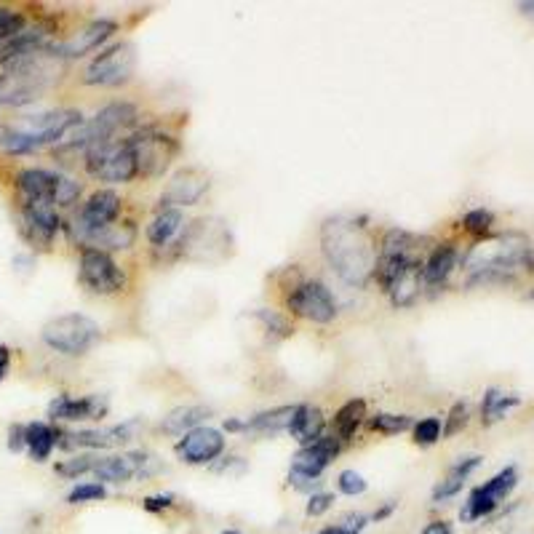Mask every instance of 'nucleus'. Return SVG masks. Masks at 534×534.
<instances>
[{
    "mask_svg": "<svg viewBox=\"0 0 534 534\" xmlns=\"http://www.w3.org/2000/svg\"><path fill=\"white\" fill-rule=\"evenodd\" d=\"M425 281H422V267H409L404 276H398L393 286L388 289L390 300L396 308H412L414 302L420 300Z\"/></svg>",
    "mask_w": 534,
    "mask_h": 534,
    "instance_id": "nucleus-29",
    "label": "nucleus"
},
{
    "mask_svg": "<svg viewBox=\"0 0 534 534\" xmlns=\"http://www.w3.org/2000/svg\"><path fill=\"white\" fill-rule=\"evenodd\" d=\"M516 484H518V470L513 468V465L502 468L497 476H492L486 484L476 486V489L470 492L468 502H465L460 510V521L473 524V521H481V518L492 516L494 510L500 508V502L516 489Z\"/></svg>",
    "mask_w": 534,
    "mask_h": 534,
    "instance_id": "nucleus-11",
    "label": "nucleus"
},
{
    "mask_svg": "<svg viewBox=\"0 0 534 534\" xmlns=\"http://www.w3.org/2000/svg\"><path fill=\"white\" fill-rule=\"evenodd\" d=\"M494 225V214L489 209H470L462 217V230H468L473 235H486Z\"/></svg>",
    "mask_w": 534,
    "mask_h": 534,
    "instance_id": "nucleus-40",
    "label": "nucleus"
},
{
    "mask_svg": "<svg viewBox=\"0 0 534 534\" xmlns=\"http://www.w3.org/2000/svg\"><path fill=\"white\" fill-rule=\"evenodd\" d=\"M364 417H366L364 398H350V401H345V404L337 409V414H334V436L340 438V441H350V438L358 433V428H361Z\"/></svg>",
    "mask_w": 534,
    "mask_h": 534,
    "instance_id": "nucleus-30",
    "label": "nucleus"
},
{
    "mask_svg": "<svg viewBox=\"0 0 534 534\" xmlns=\"http://www.w3.org/2000/svg\"><path fill=\"white\" fill-rule=\"evenodd\" d=\"M185 227V217H182V211L179 209H166L158 211L155 219L147 225V241L153 243L155 249H166L177 233Z\"/></svg>",
    "mask_w": 534,
    "mask_h": 534,
    "instance_id": "nucleus-28",
    "label": "nucleus"
},
{
    "mask_svg": "<svg viewBox=\"0 0 534 534\" xmlns=\"http://www.w3.org/2000/svg\"><path fill=\"white\" fill-rule=\"evenodd\" d=\"M529 251L532 246L521 233L484 235L462 257V267L468 270V286L505 281L516 267H524Z\"/></svg>",
    "mask_w": 534,
    "mask_h": 534,
    "instance_id": "nucleus-2",
    "label": "nucleus"
},
{
    "mask_svg": "<svg viewBox=\"0 0 534 534\" xmlns=\"http://www.w3.org/2000/svg\"><path fill=\"white\" fill-rule=\"evenodd\" d=\"M334 505V494L332 492H316L308 497V505H305V513L308 518H321L326 516Z\"/></svg>",
    "mask_w": 534,
    "mask_h": 534,
    "instance_id": "nucleus-44",
    "label": "nucleus"
},
{
    "mask_svg": "<svg viewBox=\"0 0 534 534\" xmlns=\"http://www.w3.org/2000/svg\"><path fill=\"white\" fill-rule=\"evenodd\" d=\"M107 497L105 484H99V481H83V484L73 486L70 494H67V502L70 505H86V502H99Z\"/></svg>",
    "mask_w": 534,
    "mask_h": 534,
    "instance_id": "nucleus-38",
    "label": "nucleus"
},
{
    "mask_svg": "<svg viewBox=\"0 0 534 534\" xmlns=\"http://www.w3.org/2000/svg\"><path fill=\"white\" fill-rule=\"evenodd\" d=\"M134 70H137V49H134V43H113L105 51H99L94 62L86 67L83 83L86 86H121V83L131 81Z\"/></svg>",
    "mask_w": 534,
    "mask_h": 534,
    "instance_id": "nucleus-7",
    "label": "nucleus"
},
{
    "mask_svg": "<svg viewBox=\"0 0 534 534\" xmlns=\"http://www.w3.org/2000/svg\"><path fill=\"white\" fill-rule=\"evenodd\" d=\"M9 369H11V350L6 348V345H0V382L9 377Z\"/></svg>",
    "mask_w": 534,
    "mask_h": 534,
    "instance_id": "nucleus-50",
    "label": "nucleus"
},
{
    "mask_svg": "<svg viewBox=\"0 0 534 534\" xmlns=\"http://www.w3.org/2000/svg\"><path fill=\"white\" fill-rule=\"evenodd\" d=\"M372 524L366 513H348L345 518H340L337 524H329L324 529H318L316 534H361L366 526Z\"/></svg>",
    "mask_w": 534,
    "mask_h": 534,
    "instance_id": "nucleus-39",
    "label": "nucleus"
},
{
    "mask_svg": "<svg viewBox=\"0 0 534 534\" xmlns=\"http://www.w3.org/2000/svg\"><path fill=\"white\" fill-rule=\"evenodd\" d=\"M321 251L348 286L364 289L374 276L377 249L358 219L332 217L321 225Z\"/></svg>",
    "mask_w": 534,
    "mask_h": 534,
    "instance_id": "nucleus-1",
    "label": "nucleus"
},
{
    "mask_svg": "<svg viewBox=\"0 0 534 534\" xmlns=\"http://www.w3.org/2000/svg\"><path fill=\"white\" fill-rule=\"evenodd\" d=\"M99 462H102V454L89 452V454H78V457H70V460L57 462V476L62 478H81L86 473L94 476V470L99 468Z\"/></svg>",
    "mask_w": 534,
    "mask_h": 534,
    "instance_id": "nucleus-34",
    "label": "nucleus"
},
{
    "mask_svg": "<svg viewBox=\"0 0 534 534\" xmlns=\"http://www.w3.org/2000/svg\"><path fill=\"white\" fill-rule=\"evenodd\" d=\"M524 267H529V270H534V249H532V251H529V257H526Z\"/></svg>",
    "mask_w": 534,
    "mask_h": 534,
    "instance_id": "nucleus-52",
    "label": "nucleus"
},
{
    "mask_svg": "<svg viewBox=\"0 0 534 534\" xmlns=\"http://www.w3.org/2000/svg\"><path fill=\"white\" fill-rule=\"evenodd\" d=\"M342 452V441L334 433H324L321 438H316L313 444L302 446L300 452L294 454L292 470H300L305 476L321 478L329 465L337 460V454Z\"/></svg>",
    "mask_w": 534,
    "mask_h": 534,
    "instance_id": "nucleus-19",
    "label": "nucleus"
},
{
    "mask_svg": "<svg viewBox=\"0 0 534 534\" xmlns=\"http://www.w3.org/2000/svg\"><path fill=\"white\" fill-rule=\"evenodd\" d=\"M470 420V409L465 401H457V404L449 409V417H446V425L441 428V438H452L457 436L465 425H468Z\"/></svg>",
    "mask_w": 534,
    "mask_h": 534,
    "instance_id": "nucleus-41",
    "label": "nucleus"
},
{
    "mask_svg": "<svg viewBox=\"0 0 534 534\" xmlns=\"http://www.w3.org/2000/svg\"><path fill=\"white\" fill-rule=\"evenodd\" d=\"M121 209L123 201L115 190H97V193H91L89 201L83 203L81 211H78L67 225L62 222V227H65L67 235H70V241L81 246V241L89 233H97L102 227L113 225L118 214H121Z\"/></svg>",
    "mask_w": 534,
    "mask_h": 534,
    "instance_id": "nucleus-8",
    "label": "nucleus"
},
{
    "mask_svg": "<svg viewBox=\"0 0 534 534\" xmlns=\"http://www.w3.org/2000/svg\"><path fill=\"white\" fill-rule=\"evenodd\" d=\"M529 300H534V292H532V294H529Z\"/></svg>",
    "mask_w": 534,
    "mask_h": 534,
    "instance_id": "nucleus-54",
    "label": "nucleus"
},
{
    "mask_svg": "<svg viewBox=\"0 0 534 534\" xmlns=\"http://www.w3.org/2000/svg\"><path fill=\"white\" fill-rule=\"evenodd\" d=\"M420 534H454V526L446 518H436V521L425 524V529Z\"/></svg>",
    "mask_w": 534,
    "mask_h": 534,
    "instance_id": "nucleus-48",
    "label": "nucleus"
},
{
    "mask_svg": "<svg viewBox=\"0 0 534 534\" xmlns=\"http://www.w3.org/2000/svg\"><path fill=\"white\" fill-rule=\"evenodd\" d=\"M137 241V227L131 225V222H123V225H107L97 233H89L81 241V249H99V251H123L131 249Z\"/></svg>",
    "mask_w": 534,
    "mask_h": 534,
    "instance_id": "nucleus-23",
    "label": "nucleus"
},
{
    "mask_svg": "<svg viewBox=\"0 0 534 534\" xmlns=\"http://www.w3.org/2000/svg\"><path fill=\"white\" fill-rule=\"evenodd\" d=\"M441 438V420L438 417H425V420L414 422V444L433 446Z\"/></svg>",
    "mask_w": 534,
    "mask_h": 534,
    "instance_id": "nucleus-42",
    "label": "nucleus"
},
{
    "mask_svg": "<svg viewBox=\"0 0 534 534\" xmlns=\"http://www.w3.org/2000/svg\"><path fill=\"white\" fill-rule=\"evenodd\" d=\"M41 147L27 137L25 131H19L14 123H0V155L19 158V155H33Z\"/></svg>",
    "mask_w": 534,
    "mask_h": 534,
    "instance_id": "nucleus-32",
    "label": "nucleus"
},
{
    "mask_svg": "<svg viewBox=\"0 0 534 534\" xmlns=\"http://www.w3.org/2000/svg\"><path fill=\"white\" fill-rule=\"evenodd\" d=\"M59 182H62V174L49 169H22L17 171V177H14L19 201L49 203V206H54V201H57ZM54 209H57V206H54Z\"/></svg>",
    "mask_w": 534,
    "mask_h": 534,
    "instance_id": "nucleus-20",
    "label": "nucleus"
},
{
    "mask_svg": "<svg viewBox=\"0 0 534 534\" xmlns=\"http://www.w3.org/2000/svg\"><path fill=\"white\" fill-rule=\"evenodd\" d=\"M54 54L49 46L35 54H27L22 59H14L6 65L0 75V105L9 107H25L33 105L43 97V91L49 89L54 81Z\"/></svg>",
    "mask_w": 534,
    "mask_h": 534,
    "instance_id": "nucleus-3",
    "label": "nucleus"
},
{
    "mask_svg": "<svg viewBox=\"0 0 534 534\" xmlns=\"http://www.w3.org/2000/svg\"><path fill=\"white\" fill-rule=\"evenodd\" d=\"M457 259H460V251H457V246L452 241L436 243L428 251V257H425V265H422V281H425V286L446 284V278L452 276V270L457 267Z\"/></svg>",
    "mask_w": 534,
    "mask_h": 534,
    "instance_id": "nucleus-22",
    "label": "nucleus"
},
{
    "mask_svg": "<svg viewBox=\"0 0 534 534\" xmlns=\"http://www.w3.org/2000/svg\"><path fill=\"white\" fill-rule=\"evenodd\" d=\"M155 468H158V462L153 454H115V457H102L99 468L94 470V478L99 484H129L134 478H147Z\"/></svg>",
    "mask_w": 534,
    "mask_h": 534,
    "instance_id": "nucleus-15",
    "label": "nucleus"
},
{
    "mask_svg": "<svg viewBox=\"0 0 534 534\" xmlns=\"http://www.w3.org/2000/svg\"><path fill=\"white\" fill-rule=\"evenodd\" d=\"M254 318H257V321H262V324H265V329H267V334H273V337H276V340H286V337H292V324H289V318L286 316H281V313H276V310H257V313H254Z\"/></svg>",
    "mask_w": 534,
    "mask_h": 534,
    "instance_id": "nucleus-37",
    "label": "nucleus"
},
{
    "mask_svg": "<svg viewBox=\"0 0 534 534\" xmlns=\"http://www.w3.org/2000/svg\"><path fill=\"white\" fill-rule=\"evenodd\" d=\"M219 534H241V532H235V529H225V532H219Z\"/></svg>",
    "mask_w": 534,
    "mask_h": 534,
    "instance_id": "nucleus-53",
    "label": "nucleus"
},
{
    "mask_svg": "<svg viewBox=\"0 0 534 534\" xmlns=\"http://www.w3.org/2000/svg\"><path fill=\"white\" fill-rule=\"evenodd\" d=\"M174 452L185 465H211L219 454L225 452V438L217 428L201 425V428L185 433V438H179Z\"/></svg>",
    "mask_w": 534,
    "mask_h": 534,
    "instance_id": "nucleus-16",
    "label": "nucleus"
},
{
    "mask_svg": "<svg viewBox=\"0 0 534 534\" xmlns=\"http://www.w3.org/2000/svg\"><path fill=\"white\" fill-rule=\"evenodd\" d=\"M110 412V401L107 396L89 393V396L73 398L62 393L49 404V417L54 422H86V420H102Z\"/></svg>",
    "mask_w": 534,
    "mask_h": 534,
    "instance_id": "nucleus-17",
    "label": "nucleus"
},
{
    "mask_svg": "<svg viewBox=\"0 0 534 534\" xmlns=\"http://www.w3.org/2000/svg\"><path fill=\"white\" fill-rule=\"evenodd\" d=\"M396 508H398V502H385L382 508L374 510L372 516H369V521H385V518H390L393 513H396Z\"/></svg>",
    "mask_w": 534,
    "mask_h": 534,
    "instance_id": "nucleus-49",
    "label": "nucleus"
},
{
    "mask_svg": "<svg viewBox=\"0 0 534 534\" xmlns=\"http://www.w3.org/2000/svg\"><path fill=\"white\" fill-rule=\"evenodd\" d=\"M209 190V179L203 177L198 169L179 171L177 177L171 179L166 190L161 195V203H158V211L174 209V206H195L201 201L203 195Z\"/></svg>",
    "mask_w": 534,
    "mask_h": 534,
    "instance_id": "nucleus-21",
    "label": "nucleus"
},
{
    "mask_svg": "<svg viewBox=\"0 0 534 534\" xmlns=\"http://www.w3.org/2000/svg\"><path fill=\"white\" fill-rule=\"evenodd\" d=\"M81 284L94 294H118L126 289V273L107 251L81 249Z\"/></svg>",
    "mask_w": 534,
    "mask_h": 534,
    "instance_id": "nucleus-13",
    "label": "nucleus"
},
{
    "mask_svg": "<svg viewBox=\"0 0 534 534\" xmlns=\"http://www.w3.org/2000/svg\"><path fill=\"white\" fill-rule=\"evenodd\" d=\"M369 428L377 430V433H385V436H398V433L414 428V420L409 414L377 412L374 417H369Z\"/></svg>",
    "mask_w": 534,
    "mask_h": 534,
    "instance_id": "nucleus-35",
    "label": "nucleus"
},
{
    "mask_svg": "<svg viewBox=\"0 0 534 534\" xmlns=\"http://www.w3.org/2000/svg\"><path fill=\"white\" fill-rule=\"evenodd\" d=\"M286 310L292 316L308 318L321 326L332 324L334 318L340 316L334 294L321 281H300L297 286H292V292L286 294Z\"/></svg>",
    "mask_w": 534,
    "mask_h": 534,
    "instance_id": "nucleus-9",
    "label": "nucleus"
},
{
    "mask_svg": "<svg viewBox=\"0 0 534 534\" xmlns=\"http://www.w3.org/2000/svg\"><path fill=\"white\" fill-rule=\"evenodd\" d=\"M481 465V457L478 454H473V457H465V460L454 462L452 468H449V473H446L441 481H438L436 486H433V502H446L452 500V497H457V494L462 492V486H465V481L470 478V473Z\"/></svg>",
    "mask_w": 534,
    "mask_h": 534,
    "instance_id": "nucleus-26",
    "label": "nucleus"
},
{
    "mask_svg": "<svg viewBox=\"0 0 534 534\" xmlns=\"http://www.w3.org/2000/svg\"><path fill=\"white\" fill-rule=\"evenodd\" d=\"M289 486L310 497V494L321 492V478L305 476V473H300V470H289Z\"/></svg>",
    "mask_w": 534,
    "mask_h": 534,
    "instance_id": "nucleus-45",
    "label": "nucleus"
},
{
    "mask_svg": "<svg viewBox=\"0 0 534 534\" xmlns=\"http://www.w3.org/2000/svg\"><path fill=\"white\" fill-rule=\"evenodd\" d=\"M6 446H9V452L19 454L25 452V425H19V422H14L9 428V441H6Z\"/></svg>",
    "mask_w": 534,
    "mask_h": 534,
    "instance_id": "nucleus-47",
    "label": "nucleus"
},
{
    "mask_svg": "<svg viewBox=\"0 0 534 534\" xmlns=\"http://www.w3.org/2000/svg\"><path fill=\"white\" fill-rule=\"evenodd\" d=\"M145 428V420H126L113 428H91V430H59V446L62 449H89V452H102V449H115V446L131 444Z\"/></svg>",
    "mask_w": 534,
    "mask_h": 534,
    "instance_id": "nucleus-10",
    "label": "nucleus"
},
{
    "mask_svg": "<svg viewBox=\"0 0 534 534\" xmlns=\"http://www.w3.org/2000/svg\"><path fill=\"white\" fill-rule=\"evenodd\" d=\"M62 230V217L49 203L19 201V233L35 249H51V243Z\"/></svg>",
    "mask_w": 534,
    "mask_h": 534,
    "instance_id": "nucleus-14",
    "label": "nucleus"
},
{
    "mask_svg": "<svg viewBox=\"0 0 534 534\" xmlns=\"http://www.w3.org/2000/svg\"><path fill=\"white\" fill-rule=\"evenodd\" d=\"M286 430H289V433H292V436L297 438L302 446H308V444H313L316 438L324 436L326 417L318 406L297 404L294 406L292 422H289V428Z\"/></svg>",
    "mask_w": 534,
    "mask_h": 534,
    "instance_id": "nucleus-24",
    "label": "nucleus"
},
{
    "mask_svg": "<svg viewBox=\"0 0 534 534\" xmlns=\"http://www.w3.org/2000/svg\"><path fill=\"white\" fill-rule=\"evenodd\" d=\"M115 30H118V25H115L113 19H97V22H91L89 27H83L81 33H75L73 38L49 46V51L57 59H81L86 57L89 51L99 49L105 41H110V35H113Z\"/></svg>",
    "mask_w": 534,
    "mask_h": 534,
    "instance_id": "nucleus-18",
    "label": "nucleus"
},
{
    "mask_svg": "<svg viewBox=\"0 0 534 534\" xmlns=\"http://www.w3.org/2000/svg\"><path fill=\"white\" fill-rule=\"evenodd\" d=\"M83 123L81 110H49V113H38V115H27L19 123H14L19 131H25L27 137L33 139L38 147L54 145L57 147L67 134H73L78 126Z\"/></svg>",
    "mask_w": 534,
    "mask_h": 534,
    "instance_id": "nucleus-12",
    "label": "nucleus"
},
{
    "mask_svg": "<svg viewBox=\"0 0 534 534\" xmlns=\"http://www.w3.org/2000/svg\"><path fill=\"white\" fill-rule=\"evenodd\" d=\"M59 446V430L49 422H30L25 425V452L33 462H46Z\"/></svg>",
    "mask_w": 534,
    "mask_h": 534,
    "instance_id": "nucleus-25",
    "label": "nucleus"
},
{
    "mask_svg": "<svg viewBox=\"0 0 534 534\" xmlns=\"http://www.w3.org/2000/svg\"><path fill=\"white\" fill-rule=\"evenodd\" d=\"M25 30V14L9 6H0V46L9 43L11 38H17Z\"/></svg>",
    "mask_w": 534,
    "mask_h": 534,
    "instance_id": "nucleus-36",
    "label": "nucleus"
},
{
    "mask_svg": "<svg viewBox=\"0 0 534 534\" xmlns=\"http://www.w3.org/2000/svg\"><path fill=\"white\" fill-rule=\"evenodd\" d=\"M129 139L134 158H137L139 177L145 179L163 177L179 155L177 139L161 129H139L129 134Z\"/></svg>",
    "mask_w": 534,
    "mask_h": 534,
    "instance_id": "nucleus-6",
    "label": "nucleus"
},
{
    "mask_svg": "<svg viewBox=\"0 0 534 534\" xmlns=\"http://www.w3.org/2000/svg\"><path fill=\"white\" fill-rule=\"evenodd\" d=\"M99 337H102V332H99L97 321H91L89 316H81V313H67V316L51 318L41 332V340L51 350L73 358L86 356L97 345Z\"/></svg>",
    "mask_w": 534,
    "mask_h": 534,
    "instance_id": "nucleus-5",
    "label": "nucleus"
},
{
    "mask_svg": "<svg viewBox=\"0 0 534 534\" xmlns=\"http://www.w3.org/2000/svg\"><path fill=\"white\" fill-rule=\"evenodd\" d=\"M227 433H235V430H243V420H225Z\"/></svg>",
    "mask_w": 534,
    "mask_h": 534,
    "instance_id": "nucleus-51",
    "label": "nucleus"
},
{
    "mask_svg": "<svg viewBox=\"0 0 534 534\" xmlns=\"http://www.w3.org/2000/svg\"><path fill=\"white\" fill-rule=\"evenodd\" d=\"M337 489H340L342 494H348V497H358V494H364L366 489H369V484H366V478L361 476V473H356V470H342L340 476H337Z\"/></svg>",
    "mask_w": 534,
    "mask_h": 534,
    "instance_id": "nucleus-43",
    "label": "nucleus"
},
{
    "mask_svg": "<svg viewBox=\"0 0 534 534\" xmlns=\"http://www.w3.org/2000/svg\"><path fill=\"white\" fill-rule=\"evenodd\" d=\"M211 409L209 406H177L174 412H169L163 417L161 430L163 433H169V436H185L190 430L201 428L203 420H209Z\"/></svg>",
    "mask_w": 534,
    "mask_h": 534,
    "instance_id": "nucleus-27",
    "label": "nucleus"
},
{
    "mask_svg": "<svg viewBox=\"0 0 534 534\" xmlns=\"http://www.w3.org/2000/svg\"><path fill=\"white\" fill-rule=\"evenodd\" d=\"M518 404H521L518 396H508L500 388H489L484 393V401H481V422L484 425H494V422L505 420V414L510 409H516Z\"/></svg>",
    "mask_w": 534,
    "mask_h": 534,
    "instance_id": "nucleus-31",
    "label": "nucleus"
},
{
    "mask_svg": "<svg viewBox=\"0 0 534 534\" xmlns=\"http://www.w3.org/2000/svg\"><path fill=\"white\" fill-rule=\"evenodd\" d=\"M294 406H276L270 412L254 414L251 420L243 422V430H254V433H278V430L289 428L292 422Z\"/></svg>",
    "mask_w": 534,
    "mask_h": 534,
    "instance_id": "nucleus-33",
    "label": "nucleus"
},
{
    "mask_svg": "<svg viewBox=\"0 0 534 534\" xmlns=\"http://www.w3.org/2000/svg\"><path fill=\"white\" fill-rule=\"evenodd\" d=\"M177 505V497L174 494H147L145 500H142V508L147 510V513H163V510H171Z\"/></svg>",
    "mask_w": 534,
    "mask_h": 534,
    "instance_id": "nucleus-46",
    "label": "nucleus"
},
{
    "mask_svg": "<svg viewBox=\"0 0 534 534\" xmlns=\"http://www.w3.org/2000/svg\"><path fill=\"white\" fill-rule=\"evenodd\" d=\"M83 166L89 171V177L99 179V182H131L139 177L137 158L131 150L129 137H113V139H99L91 142L83 150Z\"/></svg>",
    "mask_w": 534,
    "mask_h": 534,
    "instance_id": "nucleus-4",
    "label": "nucleus"
}]
</instances>
